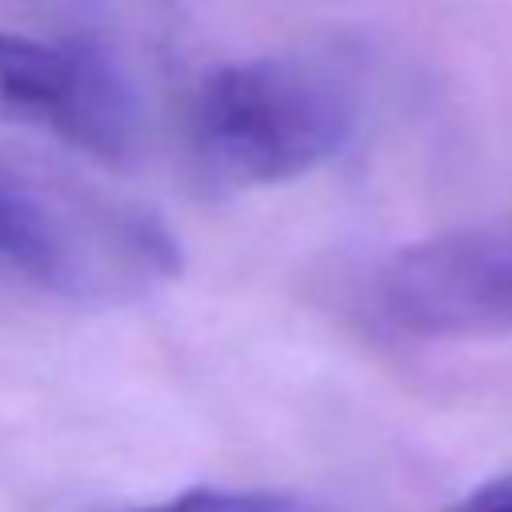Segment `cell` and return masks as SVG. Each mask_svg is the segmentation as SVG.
<instances>
[{
  "mask_svg": "<svg viewBox=\"0 0 512 512\" xmlns=\"http://www.w3.org/2000/svg\"><path fill=\"white\" fill-rule=\"evenodd\" d=\"M356 132V96L312 60H236L192 104L196 160L224 184H284L332 160Z\"/></svg>",
  "mask_w": 512,
  "mask_h": 512,
  "instance_id": "6da1fadb",
  "label": "cell"
},
{
  "mask_svg": "<svg viewBox=\"0 0 512 512\" xmlns=\"http://www.w3.org/2000/svg\"><path fill=\"white\" fill-rule=\"evenodd\" d=\"M376 316L420 340L512 332V220L424 236L384 260Z\"/></svg>",
  "mask_w": 512,
  "mask_h": 512,
  "instance_id": "7a4b0ae2",
  "label": "cell"
},
{
  "mask_svg": "<svg viewBox=\"0 0 512 512\" xmlns=\"http://www.w3.org/2000/svg\"><path fill=\"white\" fill-rule=\"evenodd\" d=\"M0 104L100 160H124L136 140L124 72L80 40L0 32Z\"/></svg>",
  "mask_w": 512,
  "mask_h": 512,
  "instance_id": "3957f363",
  "label": "cell"
},
{
  "mask_svg": "<svg viewBox=\"0 0 512 512\" xmlns=\"http://www.w3.org/2000/svg\"><path fill=\"white\" fill-rule=\"evenodd\" d=\"M108 512H308L300 500L268 488H184L156 504H132V508H108Z\"/></svg>",
  "mask_w": 512,
  "mask_h": 512,
  "instance_id": "277c9868",
  "label": "cell"
},
{
  "mask_svg": "<svg viewBox=\"0 0 512 512\" xmlns=\"http://www.w3.org/2000/svg\"><path fill=\"white\" fill-rule=\"evenodd\" d=\"M48 244H52L48 216L36 204L0 192V256L20 264V268H28L32 276H44Z\"/></svg>",
  "mask_w": 512,
  "mask_h": 512,
  "instance_id": "5b68a950",
  "label": "cell"
},
{
  "mask_svg": "<svg viewBox=\"0 0 512 512\" xmlns=\"http://www.w3.org/2000/svg\"><path fill=\"white\" fill-rule=\"evenodd\" d=\"M444 512H512V472L492 476L476 488H468L460 500H452Z\"/></svg>",
  "mask_w": 512,
  "mask_h": 512,
  "instance_id": "8992f818",
  "label": "cell"
}]
</instances>
